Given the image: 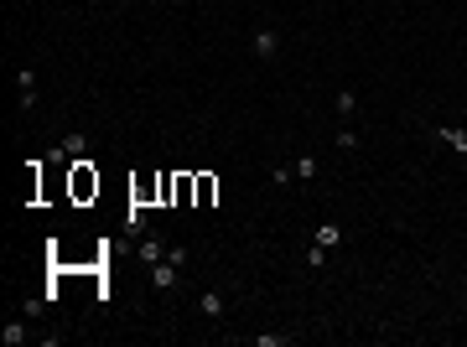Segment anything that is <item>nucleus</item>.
Masks as SVG:
<instances>
[{"label":"nucleus","mask_w":467,"mask_h":347,"mask_svg":"<svg viewBox=\"0 0 467 347\" xmlns=\"http://www.w3.org/2000/svg\"><path fill=\"white\" fill-rule=\"evenodd\" d=\"M125 228H130V234H145V203H130V212H125Z\"/></svg>","instance_id":"obj_12"},{"label":"nucleus","mask_w":467,"mask_h":347,"mask_svg":"<svg viewBox=\"0 0 467 347\" xmlns=\"http://www.w3.org/2000/svg\"><path fill=\"white\" fill-rule=\"evenodd\" d=\"M312 244H322V249H332V244H343V223H317Z\"/></svg>","instance_id":"obj_7"},{"label":"nucleus","mask_w":467,"mask_h":347,"mask_svg":"<svg viewBox=\"0 0 467 347\" xmlns=\"http://www.w3.org/2000/svg\"><path fill=\"white\" fill-rule=\"evenodd\" d=\"M338 151H358V130H338Z\"/></svg>","instance_id":"obj_16"},{"label":"nucleus","mask_w":467,"mask_h":347,"mask_svg":"<svg viewBox=\"0 0 467 347\" xmlns=\"http://www.w3.org/2000/svg\"><path fill=\"white\" fill-rule=\"evenodd\" d=\"M332 109H338L343 120H353V114H358V93H353V89H338V98H332Z\"/></svg>","instance_id":"obj_9"},{"label":"nucleus","mask_w":467,"mask_h":347,"mask_svg":"<svg viewBox=\"0 0 467 347\" xmlns=\"http://www.w3.org/2000/svg\"><path fill=\"white\" fill-rule=\"evenodd\" d=\"M94 192H99V171H94L89 156H78L73 161V197H78V203H89Z\"/></svg>","instance_id":"obj_1"},{"label":"nucleus","mask_w":467,"mask_h":347,"mask_svg":"<svg viewBox=\"0 0 467 347\" xmlns=\"http://www.w3.org/2000/svg\"><path fill=\"white\" fill-rule=\"evenodd\" d=\"M270 181H275V187H286V181H296V166H275V171H270Z\"/></svg>","instance_id":"obj_18"},{"label":"nucleus","mask_w":467,"mask_h":347,"mask_svg":"<svg viewBox=\"0 0 467 347\" xmlns=\"http://www.w3.org/2000/svg\"><path fill=\"white\" fill-rule=\"evenodd\" d=\"M213 197H219V181H213V176L203 171V176H197V207H208Z\"/></svg>","instance_id":"obj_11"},{"label":"nucleus","mask_w":467,"mask_h":347,"mask_svg":"<svg viewBox=\"0 0 467 347\" xmlns=\"http://www.w3.org/2000/svg\"><path fill=\"white\" fill-rule=\"evenodd\" d=\"M436 135L452 145V151H462V156H467V130H462V125H436Z\"/></svg>","instance_id":"obj_8"},{"label":"nucleus","mask_w":467,"mask_h":347,"mask_svg":"<svg viewBox=\"0 0 467 347\" xmlns=\"http://www.w3.org/2000/svg\"><path fill=\"white\" fill-rule=\"evenodd\" d=\"M197 311H203V317H208V322H219V317H224V311H229V301H224V290H203V295H197Z\"/></svg>","instance_id":"obj_6"},{"label":"nucleus","mask_w":467,"mask_h":347,"mask_svg":"<svg viewBox=\"0 0 467 347\" xmlns=\"http://www.w3.org/2000/svg\"><path fill=\"white\" fill-rule=\"evenodd\" d=\"M166 249H172V244H166L161 234H151V228H145V234H141V249H136V254H141L145 264H156V259H166Z\"/></svg>","instance_id":"obj_5"},{"label":"nucleus","mask_w":467,"mask_h":347,"mask_svg":"<svg viewBox=\"0 0 467 347\" xmlns=\"http://www.w3.org/2000/svg\"><path fill=\"white\" fill-rule=\"evenodd\" d=\"M296 176L312 181V176H317V156H302V161H296Z\"/></svg>","instance_id":"obj_15"},{"label":"nucleus","mask_w":467,"mask_h":347,"mask_svg":"<svg viewBox=\"0 0 467 347\" xmlns=\"http://www.w3.org/2000/svg\"><path fill=\"white\" fill-rule=\"evenodd\" d=\"M0 337H6V347H16V342H26L31 332H26V326H21V322H6V332H0Z\"/></svg>","instance_id":"obj_14"},{"label":"nucleus","mask_w":467,"mask_h":347,"mask_svg":"<svg viewBox=\"0 0 467 347\" xmlns=\"http://www.w3.org/2000/svg\"><path fill=\"white\" fill-rule=\"evenodd\" d=\"M177 275H182V264H177V259H156V264H151V285H156V290H172V285H177Z\"/></svg>","instance_id":"obj_4"},{"label":"nucleus","mask_w":467,"mask_h":347,"mask_svg":"<svg viewBox=\"0 0 467 347\" xmlns=\"http://www.w3.org/2000/svg\"><path fill=\"white\" fill-rule=\"evenodd\" d=\"M16 93H21V109H37V68H16Z\"/></svg>","instance_id":"obj_3"},{"label":"nucleus","mask_w":467,"mask_h":347,"mask_svg":"<svg viewBox=\"0 0 467 347\" xmlns=\"http://www.w3.org/2000/svg\"><path fill=\"white\" fill-rule=\"evenodd\" d=\"M291 342H296L291 332H260L255 337V347H291Z\"/></svg>","instance_id":"obj_13"},{"label":"nucleus","mask_w":467,"mask_h":347,"mask_svg":"<svg viewBox=\"0 0 467 347\" xmlns=\"http://www.w3.org/2000/svg\"><path fill=\"white\" fill-rule=\"evenodd\" d=\"M249 52H255L260 62H270V57L280 52V31H275V26H260L255 37H249Z\"/></svg>","instance_id":"obj_2"},{"label":"nucleus","mask_w":467,"mask_h":347,"mask_svg":"<svg viewBox=\"0 0 467 347\" xmlns=\"http://www.w3.org/2000/svg\"><path fill=\"white\" fill-rule=\"evenodd\" d=\"M62 151H68L73 161H78V156H89V135H83V130H68V135H62Z\"/></svg>","instance_id":"obj_10"},{"label":"nucleus","mask_w":467,"mask_h":347,"mask_svg":"<svg viewBox=\"0 0 467 347\" xmlns=\"http://www.w3.org/2000/svg\"><path fill=\"white\" fill-rule=\"evenodd\" d=\"M307 264H312V270H322V264H327V249H322V244H312V249H307Z\"/></svg>","instance_id":"obj_17"}]
</instances>
